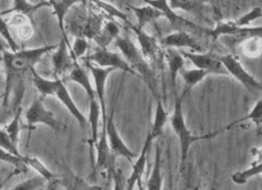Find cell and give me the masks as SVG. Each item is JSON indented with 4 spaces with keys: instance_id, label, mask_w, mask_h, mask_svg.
Returning a JSON list of instances; mask_svg holds the SVG:
<instances>
[{
    "instance_id": "38",
    "label": "cell",
    "mask_w": 262,
    "mask_h": 190,
    "mask_svg": "<svg viewBox=\"0 0 262 190\" xmlns=\"http://www.w3.org/2000/svg\"><path fill=\"white\" fill-rule=\"evenodd\" d=\"M17 36L22 40H29L35 34V24L31 22H28L26 24L16 28Z\"/></svg>"
},
{
    "instance_id": "2",
    "label": "cell",
    "mask_w": 262,
    "mask_h": 190,
    "mask_svg": "<svg viewBox=\"0 0 262 190\" xmlns=\"http://www.w3.org/2000/svg\"><path fill=\"white\" fill-rule=\"evenodd\" d=\"M115 47L120 49L122 53L123 58L127 60V62L130 64V67L140 76V79H143L145 84L147 85L149 91L152 92L153 96L156 99H159V87L158 82L154 73L153 68L151 67L145 58L143 57L140 49L135 45L128 35H120L118 38L114 40Z\"/></svg>"
},
{
    "instance_id": "6",
    "label": "cell",
    "mask_w": 262,
    "mask_h": 190,
    "mask_svg": "<svg viewBox=\"0 0 262 190\" xmlns=\"http://www.w3.org/2000/svg\"><path fill=\"white\" fill-rule=\"evenodd\" d=\"M43 100V96L38 97V99H35L31 105L26 111V119L28 123V145H29L31 134L35 131L37 124H44L46 126L54 129L55 132L67 131V127H66L62 123H60L58 119H55L53 113H51L50 110L45 108Z\"/></svg>"
},
{
    "instance_id": "8",
    "label": "cell",
    "mask_w": 262,
    "mask_h": 190,
    "mask_svg": "<svg viewBox=\"0 0 262 190\" xmlns=\"http://www.w3.org/2000/svg\"><path fill=\"white\" fill-rule=\"evenodd\" d=\"M145 4L149 5L154 8H157L163 14V17H166L168 21H169L171 29L175 31H185L188 34H193V35H199L204 36L209 34V30H206L204 28L198 26L194 24L193 22H191L186 18L182 17L174 12V9H171L169 4H168V0H143Z\"/></svg>"
},
{
    "instance_id": "20",
    "label": "cell",
    "mask_w": 262,
    "mask_h": 190,
    "mask_svg": "<svg viewBox=\"0 0 262 190\" xmlns=\"http://www.w3.org/2000/svg\"><path fill=\"white\" fill-rule=\"evenodd\" d=\"M85 2V0H49L50 6L53 8V12L55 14V16L58 18V23H59V28L62 32V39L67 43L68 48L70 49V43L68 39V36L66 34L64 30V17L67 15L68 12L72 9L75 5Z\"/></svg>"
},
{
    "instance_id": "26",
    "label": "cell",
    "mask_w": 262,
    "mask_h": 190,
    "mask_svg": "<svg viewBox=\"0 0 262 190\" xmlns=\"http://www.w3.org/2000/svg\"><path fill=\"white\" fill-rule=\"evenodd\" d=\"M161 148L159 143H156V158L154 166L146 183V189H161L162 187V173H161Z\"/></svg>"
},
{
    "instance_id": "19",
    "label": "cell",
    "mask_w": 262,
    "mask_h": 190,
    "mask_svg": "<svg viewBox=\"0 0 262 190\" xmlns=\"http://www.w3.org/2000/svg\"><path fill=\"white\" fill-rule=\"evenodd\" d=\"M22 159L25 161L27 166H29L32 170L37 171L45 180H46V189H59L61 188V180L60 177L57 174L46 168V166L41 163V161L36 158V157H28V156H22Z\"/></svg>"
},
{
    "instance_id": "23",
    "label": "cell",
    "mask_w": 262,
    "mask_h": 190,
    "mask_svg": "<svg viewBox=\"0 0 262 190\" xmlns=\"http://www.w3.org/2000/svg\"><path fill=\"white\" fill-rule=\"evenodd\" d=\"M212 0H169L168 4L171 9H182L186 13L193 14L194 16L205 20L204 9L206 4H209Z\"/></svg>"
},
{
    "instance_id": "34",
    "label": "cell",
    "mask_w": 262,
    "mask_h": 190,
    "mask_svg": "<svg viewBox=\"0 0 262 190\" xmlns=\"http://www.w3.org/2000/svg\"><path fill=\"white\" fill-rule=\"evenodd\" d=\"M3 16V12H0V36L3 37L5 41H6L9 49H11L12 52H16V50H18V45L16 44V41L14 40L11 34V30H9L8 23L7 21L4 20Z\"/></svg>"
},
{
    "instance_id": "9",
    "label": "cell",
    "mask_w": 262,
    "mask_h": 190,
    "mask_svg": "<svg viewBox=\"0 0 262 190\" xmlns=\"http://www.w3.org/2000/svg\"><path fill=\"white\" fill-rule=\"evenodd\" d=\"M81 60H88V61L95 63L96 66L101 68H113L115 70H122L140 78V76L130 67V64L122 55L112 52L107 47H99L98 46V48L91 55L83 57Z\"/></svg>"
},
{
    "instance_id": "7",
    "label": "cell",
    "mask_w": 262,
    "mask_h": 190,
    "mask_svg": "<svg viewBox=\"0 0 262 190\" xmlns=\"http://www.w3.org/2000/svg\"><path fill=\"white\" fill-rule=\"evenodd\" d=\"M216 58L222 63L223 68L226 69L229 75H231L235 79L239 82L247 91L255 93V92H260L262 90L261 83L243 67L239 58L236 57L235 54L230 53L227 55H216Z\"/></svg>"
},
{
    "instance_id": "11",
    "label": "cell",
    "mask_w": 262,
    "mask_h": 190,
    "mask_svg": "<svg viewBox=\"0 0 262 190\" xmlns=\"http://www.w3.org/2000/svg\"><path fill=\"white\" fill-rule=\"evenodd\" d=\"M128 26L134 31L136 37H137V40L140 46L139 49L145 60L149 64L160 67L163 61V50L160 44H159L157 37L146 34V32L143 31V29H138L131 22L128 23Z\"/></svg>"
},
{
    "instance_id": "25",
    "label": "cell",
    "mask_w": 262,
    "mask_h": 190,
    "mask_svg": "<svg viewBox=\"0 0 262 190\" xmlns=\"http://www.w3.org/2000/svg\"><path fill=\"white\" fill-rule=\"evenodd\" d=\"M44 6H50L49 2H40L38 4H30L28 0H14L13 2V7L11 9H7V11H4L3 14L6 15V14H12V13H21L25 14L30 20H32L31 14L35 13L37 9H39Z\"/></svg>"
},
{
    "instance_id": "37",
    "label": "cell",
    "mask_w": 262,
    "mask_h": 190,
    "mask_svg": "<svg viewBox=\"0 0 262 190\" xmlns=\"http://www.w3.org/2000/svg\"><path fill=\"white\" fill-rule=\"evenodd\" d=\"M0 147L5 150L12 152L14 155L22 156L20 152H18L17 145H15V143L11 140V138H9L7 132L5 131L4 128H0Z\"/></svg>"
},
{
    "instance_id": "12",
    "label": "cell",
    "mask_w": 262,
    "mask_h": 190,
    "mask_svg": "<svg viewBox=\"0 0 262 190\" xmlns=\"http://www.w3.org/2000/svg\"><path fill=\"white\" fill-rule=\"evenodd\" d=\"M180 53L184 59L189 60L195 68L204 69V70H207L209 71V73H214V75L229 76L226 69L223 68L222 63L219 61L216 55H213L210 53L185 52V50H182Z\"/></svg>"
},
{
    "instance_id": "42",
    "label": "cell",
    "mask_w": 262,
    "mask_h": 190,
    "mask_svg": "<svg viewBox=\"0 0 262 190\" xmlns=\"http://www.w3.org/2000/svg\"><path fill=\"white\" fill-rule=\"evenodd\" d=\"M0 71H3V68H2V66H0Z\"/></svg>"
},
{
    "instance_id": "22",
    "label": "cell",
    "mask_w": 262,
    "mask_h": 190,
    "mask_svg": "<svg viewBox=\"0 0 262 190\" xmlns=\"http://www.w3.org/2000/svg\"><path fill=\"white\" fill-rule=\"evenodd\" d=\"M127 6L134 12L136 17H137L138 24L136 26H137L138 29H144L145 25L149 24V23H154L160 17H163V14L159 11V9L149 6L147 4L142 7L134 6V5L131 4H127Z\"/></svg>"
},
{
    "instance_id": "3",
    "label": "cell",
    "mask_w": 262,
    "mask_h": 190,
    "mask_svg": "<svg viewBox=\"0 0 262 190\" xmlns=\"http://www.w3.org/2000/svg\"><path fill=\"white\" fill-rule=\"evenodd\" d=\"M104 21V15L89 6L75 8L72 15L64 17V30L66 34L73 37H84L88 40H93L100 32Z\"/></svg>"
},
{
    "instance_id": "18",
    "label": "cell",
    "mask_w": 262,
    "mask_h": 190,
    "mask_svg": "<svg viewBox=\"0 0 262 190\" xmlns=\"http://www.w3.org/2000/svg\"><path fill=\"white\" fill-rule=\"evenodd\" d=\"M165 52H163V60H165L168 67V70H169V76H170V82H171V90L172 93H177V84H176V78L177 75L182 68H184V61L185 59L182 57V54L176 50V48H163Z\"/></svg>"
},
{
    "instance_id": "17",
    "label": "cell",
    "mask_w": 262,
    "mask_h": 190,
    "mask_svg": "<svg viewBox=\"0 0 262 190\" xmlns=\"http://www.w3.org/2000/svg\"><path fill=\"white\" fill-rule=\"evenodd\" d=\"M75 60L70 55L68 45L62 39L58 44L57 50L52 55V67L54 78H60L61 76L72 70Z\"/></svg>"
},
{
    "instance_id": "29",
    "label": "cell",
    "mask_w": 262,
    "mask_h": 190,
    "mask_svg": "<svg viewBox=\"0 0 262 190\" xmlns=\"http://www.w3.org/2000/svg\"><path fill=\"white\" fill-rule=\"evenodd\" d=\"M245 120H252L255 124L256 126V133H258V135H261V124H262V100L259 99L258 102L254 104L253 109H252L251 113L249 114V116H246V117H243L241 119L236 120V122L231 123L230 125H228V126L224 128V131H228V129H231L236 126L237 124L245 122Z\"/></svg>"
},
{
    "instance_id": "14",
    "label": "cell",
    "mask_w": 262,
    "mask_h": 190,
    "mask_svg": "<svg viewBox=\"0 0 262 190\" xmlns=\"http://www.w3.org/2000/svg\"><path fill=\"white\" fill-rule=\"evenodd\" d=\"M159 44L162 48H190L193 52L203 50V46L199 41L185 31H175L174 34L163 37L159 40Z\"/></svg>"
},
{
    "instance_id": "24",
    "label": "cell",
    "mask_w": 262,
    "mask_h": 190,
    "mask_svg": "<svg viewBox=\"0 0 262 190\" xmlns=\"http://www.w3.org/2000/svg\"><path fill=\"white\" fill-rule=\"evenodd\" d=\"M168 120H169V116H168V113L165 109V105H163L161 97H159V99H157V110L156 116H154L152 128L151 131L148 132L153 138V140H156V139L162 135L163 128H165Z\"/></svg>"
},
{
    "instance_id": "41",
    "label": "cell",
    "mask_w": 262,
    "mask_h": 190,
    "mask_svg": "<svg viewBox=\"0 0 262 190\" xmlns=\"http://www.w3.org/2000/svg\"><path fill=\"white\" fill-rule=\"evenodd\" d=\"M7 48H6V45H5L2 40H0V57H2V54H3V52H5V50H6Z\"/></svg>"
},
{
    "instance_id": "10",
    "label": "cell",
    "mask_w": 262,
    "mask_h": 190,
    "mask_svg": "<svg viewBox=\"0 0 262 190\" xmlns=\"http://www.w3.org/2000/svg\"><path fill=\"white\" fill-rule=\"evenodd\" d=\"M84 62V66L88 69L89 71L91 72L93 77V80H95V86H96V94L98 102L100 104V110H101V123H102V131L101 134H105L106 135V125H107V113H106V101H105V93H106V82L107 78L113 72L115 69L113 68H101L96 66L95 63H92L88 60H82Z\"/></svg>"
},
{
    "instance_id": "16",
    "label": "cell",
    "mask_w": 262,
    "mask_h": 190,
    "mask_svg": "<svg viewBox=\"0 0 262 190\" xmlns=\"http://www.w3.org/2000/svg\"><path fill=\"white\" fill-rule=\"evenodd\" d=\"M153 138L151 137V134H147L146 139H145L144 146L142 152L138 156V158L136 159V163L133 166V171H131V174L129 179H127V189H134L136 184H138V187L142 189L143 184H142V178L145 171V166H146V160H147V156H148V151L152 147V142H153Z\"/></svg>"
},
{
    "instance_id": "21",
    "label": "cell",
    "mask_w": 262,
    "mask_h": 190,
    "mask_svg": "<svg viewBox=\"0 0 262 190\" xmlns=\"http://www.w3.org/2000/svg\"><path fill=\"white\" fill-rule=\"evenodd\" d=\"M120 35V26L119 24H116L114 17L105 18L104 24L101 26L99 35L93 39V41H95L99 47H108L111 43H113Z\"/></svg>"
},
{
    "instance_id": "5",
    "label": "cell",
    "mask_w": 262,
    "mask_h": 190,
    "mask_svg": "<svg viewBox=\"0 0 262 190\" xmlns=\"http://www.w3.org/2000/svg\"><path fill=\"white\" fill-rule=\"evenodd\" d=\"M188 92H189L188 90H185L182 95H179L177 93L174 94L175 96L174 111H172L171 117L169 118L171 127L174 129V132L177 135V138H179L180 143H181V169L184 166L186 158H188L190 148L194 142L201 141V140H208V139H212L214 137L219 135V134H221L222 132H224V128H223L214 133L205 134V135H200V137H194L193 134L191 133L188 126H186L184 115H183V100Z\"/></svg>"
},
{
    "instance_id": "30",
    "label": "cell",
    "mask_w": 262,
    "mask_h": 190,
    "mask_svg": "<svg viewBox=\"0 0 262 190\" xmlns=\"http://www.w3.org/2000/svg\"><path fill=\"white\" fill-rule=\"evenodd\" d=\"M262 173V163H261V155L258 156V159L255 160V163L252 164L250 169L241 171V172H237L232 174V181L237 184H245L251 178L255 177V175H259Z\"/></svg>"
},
{
    "instance_id": "36",
    "label": "cell",
    "mask_w": 262,
    "mask_h": 190,
    "mask_svg": "<svg viewBox=\"0 0 262 190\" xmlns=\"http://www.w3.org/2000/svg\"><path fill=\"white\" fill-rule=\"evenodd\" d=\"M262 15V9L260 6H256L254 7L252 11H250L247 14H245V15L241 16L238 20L235 21L236 25L237 26H241V28H244V26H247L249 24H251L252 22L258 20V18H260Z\"/></svg>"
},
{
    "instance_id": "4",
    "label": "cell",
    "mask_w": 262,
    "mask_h": 190,
    "mask_svg": "<svg viewBox=\"0 0 262 190\" xmlns=\"http://www.w3.org/2000/svg\"><path fill=\"white\" fill-rule=\"evenodd\" d=\"M30 72L32 75V82H34L36 89L39 92L40 95L43 97L45 96L57 97L60 102H62L66 108L68 109L69 113L72 114V116H74V118L77 120L82 129H86L88 119L85 118V116L81 113V110L77 108L76 104H75V102L73 101L72 96H70L67 87L64 85V82L61 79V78H54L53 80L46 79V78H43L37 73L35 68L30 69Z\"/></svg>"
},
{
    "instance_id": "32",
    "label": "cell",
    "mask_w": 262,
    "mask_h": 190,
    "mask_svg": "<svg viewBox=\"0 0 262 190\" xmlns=\"http://www.w3.org/2000/svg\"><path fill=\"white\" fill-rule=\"evenodd\" d=\"M90 48V44H89V40L84 37H75V41L73 46H70V55H72L73 60H81L85 53L88 52V49Z\"/></svg>"
},
{
    "instance_id": "33",
    "label": "cell",
    "mask_w": 262,
    "mask_h": 190,
    "mask_svg": "<svg viewBox=\"0 0 262 190\" xmlns=\"http://www.w3.org/2000/svg\"><path fill=\"white\" fill-rule=\"evenodd\" d=\"M0 161H5V163L13 165L15 169L20 170L22 173H27V171H28L27 165L25 164V161H23V159H22V156L14 155V154H12V152L3 149L2 147H0Z\"/></svg>"
},
{
    "instance_id": "35",
    "label": "cell",
    "mask_w": 262,
    "mask_h": 190,
    "mask_svg": "<svg viewBox=\"0 0 262 190\" xmlns=\"http://www.w3.org/2000/svg\"><path fill=\"white\" fill-rule=\"evenodd\" d=\"M46 188V180L39 175V177L31 178L29 180H26L21 183L16 184L13 189L15 190H31V189H44Z\"/></svg>"
},
{
    "instance_id": "15",
    "label": "cell",
    "mask_w": 262,
    "mask_h": 190,
    "mask_svg": "<svg viewBox=\"0 0 262 190\" xmlns=\"http://www.w3.org/2000/svg\"><path fill=\"white\" fill-rule=\"evenodd\" d=\"M237 35H247L250 37H261L262 30L261 26L256 28H241L237 26L235 21H228V22H220L215 29L209 30L208 37H212V39L215 41L219 39L220 37L223 36H237Z\"/></svg>"
},
{
    "instance_id": "13",
    "label": "cell",
    "mask_w": 262,
    "mask_h": 190,
    "mask_svg": "<svg viewBox=\"0 0 262 190\" xmlns=\"http://www.w3.org/2000/svg\"><path fill=\"white\" fill-rule=\"evenodd\" d=\"M106 135H107V138H108V140L107 141H110L108 146H110L112 155H113L114 157H124V158H127L129 161H133V159L136 157V154L131 151L127 146H125V143L123 142L122 138L120 137L118 129H116V127H115L114 109L112 110V114L110 115V117L107 118Z\"/></svg>"
},
{
    "instance_id": "27",
    "label": "cell",
    "mask_w": 262,
    "mask_h": 190,
    "mask_svg": "<svg viewBox=\"0 0 262 190\" xmlns=\"http://www.w3.org/2000/svg\"><path fill=\"white\" fill-rule=\"evenodd\" d=\"M60 180H61V188L66 189H101L100 186H90L83 179L76 177L67 166Z\"/></svg>"
},
{
    "instance_id": "39",
    "label": "cell",
    "mask_w": 262,
    "mask_h": 190,
    "mask_svg": "<svg viewBox=\"0 0 262 190\" xmlns=\"http://www.w3.org/2000/svg\"><path fill=\"white\" fill-rule=\"evenodd\" d=\"M112 178L114 179V188L115 189H124L127 188V178L124 177L123 174V171L119 169V168H115L113 171H112Z\"/></svg>"
},
{
    "instance_id": "1",
    "label": "cell",
    "mask_w": 262,
    "mask_h": 190,
    "mask_svg": "<svg viewBox=\"0 0 262 190\" xmlns=\"http://www.w3.org/2000/svg\"><path fill=\"white\" fill-rule=\"evenodd\" d=\"M57 45H46L43 47L32 48V49H23V50H16V52H9V50H5L3 52L2 61L4 63L5 71H6V87H5V94H4V108L8 105L9 94H11L12 87L14 85V80L16 78L21 77L23 73L29 70L38 63L41 58L45 54H48L52 50L57 49Z\"/></svg>"
},
{
    "instance_id": "28",
    "label": "cell",
    "mask_w": 262,
    "mask_h": 190,
    "mask_svg": "<svg viewBox=\"0 0 262 190\" xmlns=\"http://www.w3.org/2000/svg\"><path fill=\"white\" fill-rule=\"evenodd\" d=\"M180 75L183 78V80L186 85V89L190 91L192 87H194L196 84H199L200 82H203L206 76L209 75V71L204 70V69H192V70H186V69L182 68L180 70Z\"/></svg>"
},
{
    "instance_id": "31",
    "label": "cell",
    "mask_w": 262,
    "mask_h": 190,
    "mask_svg": "<svg viewBox=\"0 0 262 190\" xmlns=\"http://www.w3.org/2000/svg\"><path fill=\"white\" fill-rule=\"evenodd\" d=\"M261 37H250L244 41L243 45V52L247 58L255 59L261 55Z\"/></svg>"
},
{
    "instance_id": "40",
    "label": "cell",
    "mask_w": 262,
    "mask_h": 190,
    "mask_svg": "<svg viewBox=\"0 0 262 190\" xmlns=\"http://www.w3.org/2000/svg\"><path fill=\"white\" fill-rule=\"evenodd\" d=\"M28 22H31V23H34L32 22L29 17H28L27 15H25V14H21V13H15L14 14V15H12V17L9 18V20L7 21V23H8V25L9 26H14V28H17V26H20V25H23V24H26V23H28ZM35 24V23H34Z\"/></svg>"
}]
</instances>
